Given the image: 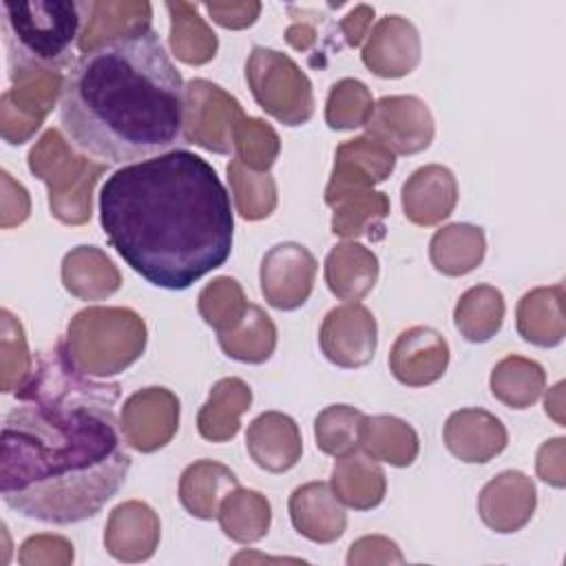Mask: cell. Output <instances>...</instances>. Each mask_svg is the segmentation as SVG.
I'll return each instance as SVG.
<instances>
[{"instance_id":"cell-1","label":"cell","mask_w":566,"mask_h":566,"mask_svg":"<svg viewBox=\"0 0 566 566\" xmlns=\"http://www.w3.org/2000/svg\"><path fill=\"white\" fill-rule=\"evenodd\" d=\"M117 382L77 371L62 345L35 360L15 389L0 442V493L44 524H77L124 486L130 453L115 416Z\"/></svg>"},{"instance_id":"cell-2","label":"cell","mask_w":566,"mask_h":566,"mask_svg":"<svg viewBox=\"0 0 566 566\" xmlns=\"http://www.w3.org/2000/svg\"><path fill=\"white\" fill-rule=\"evenodd\" d=\"M99 223L115 252L164 290L190 287L232 252L230 195L217 170L190 150L142 159L106 177Z\"/></svg>"},{"instance_id":"cell-3","label":"cell","mask_w":566,"mask_h":566,"mask_svg":"<svg viewBox=\"0 0 566 566\" xmlns=\"http://www.w3.org/2000/svg\"><path fill=\"white\" fill-rule=\"evenodd\" d=\"M184 117L186 84L153 29L82 53L62 86V128L108 164L164 155L184 142Z\"/></svg>"},{"instance_id":"cell-4","label":"cell","mask_w":566,"mask_h":566,"mask_svg":"<svg viewBox=\"0 0 566 566\" xmlns=\"http://www.w3.org/2000/svg\"><path fill=\"white\" fill-rule=\"evenodd\" d=\"M0 13L11 80L33 71L57 73L69 64L86 15L77 0H4Z\"/></svg>"},{"instance_id":"cell-5","label":"cell","mask_w":566,"mask_h":566,"mask_svg":"<svg viewBox=\"0 0 566 566\" xmlns=\"http://www.w3.org/2000/svg\"><path fill=\"white\" fill-rule=\"evenodd\" d=\"M60 345L77 371L108 378L144 354L146 325L128 307H86L71 318Z\"/></svg>"},{"instance_id":"cell-6","label":"cell","mask_w":566,"mask_h":566,"mask_svg":"<svg viewBox=\"0 0 566 566\" xmlns=\"http://www.w3.org/2000/svg\"><path fill=\"white\" fill-rule=\"evenodd\" d=\"M29 170L46 184L51 214L77 226L91 217V192L106 164L75 155L60 130L51 128L31 148Z\"/></svg>"},{"instance_id":"cell-7","label":"cell","mask_w":566,"mask_h":566,"mask_svg":"<svg viewBox=\"0 0 566 566\" xmlns=\"http://www.w3.org/2000/svg\"><path fill=\"white\" fill-rule=\"evenodd\" d=\"M245 80L256 104L281 124L301 126L312 119V82L285 53L254 46L245 62Z\"/></svg>"},{"instance_id":"cell-8","label":"cell","mask_w":566,"mask_h":566,"mask_svg":"<svg viewBox=\"0 0 566 566\" xmlns=\"http://www.w3.org/2000/svg\"><path fill=\"white\" fill-rule=\"evenodd\" d=\"M245 119L241 104L221 86L208 80L186 84L184 142L210 153L228 155L234 148L237 126Z\"/></svg>"},{"instance_id":"cell-9","label":"cell","mask_w":566,"mask_h":566,"mask_svg":"<svg viewBox=\"0 0 566 566\" xmlns=\"http://www.w3.org/2000/svg\"><path fill=\"white\" fill-rule=\"evenodd\" d=\"M365 135L394 155H416L431 146L436 124L429 106L416 95H385L374 104Z\"/></svg>"},{"instance_id":"cell-10","label":"cell","mask_w":566,"mask_h":566,"mask_svg":"<svg viewBox=\"0 0 566 566\" xmlns=\"http://www.w3.org/2000/svg\"><path fill=\"white\" fill-rule=\"evenodd\" d=\"M318 263L314 254L294 241L272 245L261 261L259 283L265 301L283 312H292L310 298Z\"/></svg>"},{"instance_id":"cell-11","label":"cell","mask_w":566,"mask_h":566,"mask_svg":"<svg viewBox=\"0 0 566 566\" xmlns=\"http://www.w3.org/2000/svg\"><path fill=\"white\" fill-rule=\"evenodd\" d=\"M318 343L332 365L343 369L365 367L371 363L378 343L376 318L360 303H343L325 314Z\"/></svg>"},{"instance_id":"cell-12","label":"cell","mask_w":566,"mask_h":566,"mask_svg":"<svg viewBox=\"0 0 566 566\" xmlns=\"http://www.w3.org/2000/svg\"><path fill=\"white\" fill-rule=\"evenodd\" d=\"M124 440L142 453L166 447L179 429V398L166 387H146L128 396L122 407Z\"/></svg>"},{"instance_id":"cell-13","label":"cell","mask_w":566,"mask_h":566,"mask_svg":"<svg viewBox=\"0 0 566 566\" xmlns=\"http://www.w3.org/2000/svg\"><path fill=\"white\" fill-rule=\"evenodd\" d=\"M62 86L64 82L55 71H33L13 77V86L2 95L0 104L2 137L9 144H24L40 128Z\"/></svg>"},{"instance_id":"cell-14","label":"cell","mask_w":566,"mask_h":566,"mask_svg":"<svg viewBox=\"0 0 566 566\" xmlns=\"http://www.w3.org/2000/svg\"><path fill=\"white\" fill-rule=\"evenodd\" d=\"M396 166V155L363 135L343 142L336 148L334 168L325 188V203L336 206L343 197L371 190L374 184L385 181Z\"/></svg>"},{"instance_id":"cell-15","label":"cell","mask_w":566,"mask_h":566,"mask_svg":"<svg viewBox=\"0 0 566 566\" xmlns=\"http://www.w3.org/2000/svg\"><path fill=\"white\" fill-rule=\"evenodd\" d=\"M449 367V343L427 325H416L398 334L389 352L394 378L407 387H427L444 376Z\"/></svg>"},{"instance_id":"cell-16","label":"cell","mask_w":566,"mask_h":566,"mask_svg":"<svg viewBox=\"0 0 566 566\" xmlns=\"http://www.w3.org/2000/svg\"><path fill=\"white\" fill-rule=\"evenodd\" d=\"M420 35L413 22L402 15L380 18L363 44L360 60L378 77L409 75L420 62Z\"/></svg>"},{"instance_id":"cell-17","label":"cell","mask_w":566,"mask_h":566,"mask_svg":"<svg viewBox=\"0 0 566 566\" xmlns=\"http://www.w3.org/2000/svg\"><path fill=\"white\" fill-rule=\"evenodd\" d=\"M537 506L533 480L522 471H502L478 495L480 520L495 533H515L526 526Z\"/></svg>"},{"instance_id":"cell-18","label":"cell","mask_w":566,"mask_h":566,"mask_svg":"<svg viewBox=\"0 0 566 566\" xmlns=\"http://www.w3.org/2000/svg\"><path fill=\"white\" fill-rule=\"evenodd\" d=\"M444 447L467 464H484L506 449L509 433L497 416L469 407L453 411L444 422Z\"/></svg>"},{"instance_id":"cell-19","label":"cell","mask_w":566,"mask_h":566,"mask_svg":"<svg viewBox=\"0 0 566 566\" xmlns=\"http://www.w3.org/2000/svg\"><path fill=\"white\" fill-rule=\"evenodd\" d=\"M292 526L316 544L336 542L347 526L345 504L329 482H307L292 491L287 502Z\"/></svg>"},{"instance_id":"cell-20","label":"cell","mask_w":566,"mask_h":566,"mask_svg":"<svg viewBox=\"0 0 566 566\" xmlns=\"http://www.w3.org/2000/svg\"><path fill=\"white\" fill-rule=\"evenodd\" d=\"M245 449L259 469L268 473H285L303 453L298 424L287 413L263 411L245 431Z\"/></svg>"},{"instance_id":"cell-21","label":"cell","mask_w":566,"mask_h":566,"mask_svg":"<svg viewBox=\"0 0 566 566\" xmlns=\"http://www.w3.org/2000/svg\"><path fill=\"white\" fill-rule=\"evenodd\" d=\"M159 544V517L139 500L117 504L106 522L104 546L119 562H144Z\"/></svg>"},{"instance_id":"cell-22","label":"cell","mask_w":566,"mask_h":566,"mask_svg":"<svg viewBox=\"0 0 566 566\" xmlns=\"http://www.w3.org/2000/svg\"><path fill=\"white\" fill-rule=\"evenodd\" d=\"M458 203V181L447 166L427 164L413 170L402 184V210L416 226H436Z\"/></svg>"},{"instance_id":"cell-23","label":"cell","mask_w":566,"mask_h":566,"mask_svg":"<svg viewBox=\"0 0 566 566\" xmlns=\"http://www.w3.org/2000/svg\"><path fill=\"white\" fill-rule=\"evenodd\" d=\"M378 256L356 241L336 243L325 256V283L329 292L345 301L358 303L378 281Z\"/></svg>"},{"instance_id":"cell-24","label":"cell","mask_w":566,"mask_h":566,"mask_svg":"<svg viewBox=\"0 0 566 566\" xmlns=\"http://www.w3.org/2000/svg\"><path fill=\"white\" fill-rule=\"evenodd\" d=\"M84 29L80 51L86 53L104 42L150 31V2H84Z\"/></svg>"},{"instance_id":"cell-25","label":"cell","mask_w":566,"mask_h":566,"mask_svg":"<svg viewBox=\"0 0 566 566\" xmlns=\"http://www.w3.org/2000/svg\"><path fill=\"white\" fill-rule=\"evenodd\" d=\"M64 290L82 301H99L122 285L115 263L95 245H77L62 259Z\"/></svg>"},{"instance_id":"cell-26","label":"cell","mask_w":566,"mask_h":566,"mask_svg":"<svg viewBox=\"0 0 566 566\" xmlns=\"http://www.w3.org/2000/svg\"><path fill=\"white\" fill-rule=\"evenodd\" d=\"M239 486L234 471L214 460H197L188 464L179 478V502L199 520H212L221 500Z\"/></svg>"},{"instance_id":"cell-27","label":"cell","mask_w":566,"mask_h":566,"mask_svg":"<svg viewBox=\"0 0 566 566\" xmlns=\"http://www.w3.org/2000/svg\"><path fill=\"white\" fill-rule=\"evenodd\" d=\"M564 285L535 287L526 292L517 303V332L520 336L537 347H555L564 340L566 325L562 312Z\"/></svg>"},{"instance_id":"cell-28","label":"cell","mask_w":566,"mask_h":566,"mask_svg":"<svg viewBox=\"0 0 566 566\" xmlns=\"http://www.w3.org/2000/svg\"><path fill=\"white\" fill-rule=\"evenodd\" d=\"M252 391L241 378H221L212 385L208 400L197 413L199 436L210 442H226L237 436L241 413L250 409Z\"/></svg>"},{"instance_id":"cell-29","label":"cell","mask_w":566,"mask_h":566,"mask_svg":"<svg viewBox=\"0 0 566 566\" xmlns=\"http://www.w3.org/2000/svg\"><path fill=\"white\" fill-rule=\"evenodd\" d=\"M338 500L354 511L376 509L385 500L387 480L385 471L369 455H358L356 451L336 458L329 480Z\"/></svg>"},{"instance_id":"cell-30","label":"cell","mask_w":566,"mask_h":566,"mask_svg":"<svg viewBox=\"0 0 566 566\" xmlns=\"http://www.w3.org/2000/svg\"><path fill=\"white\" fill-rule=\"evenodd\" d=\"M358 447L376 462L409 467L418 458L420 440L413 427L396 416H365Z\"/></svg>"},{"instance_id":"cell-31","label":"cell","mask_w":566,"mask_h":566,"mask_svg":"<svg viewBox=\"0 0 566 566\" xmlns=\"http://www.w3.org/2000/svg\"><path fill=\"white\" fill-rule=\"evenodd\" d=\"M486 252L484 230L471 223H451L440 228L429 243V259L444 276L473 272Z\"/></svg>"},{"instance_id":"cell-32","label":"cell","mask_w":566,"mask_h":566,"mask_svg":"<svg viewBox=\"0 0 566 566\" xmlns=\"http://www.w3.org/2000/svg\"><path fill=\"white\" fill-rule=\"evenodd\" d=\"M217 517L226 537L237 544H254L268 535L272 509L263 493L237 486L221 500Z\"/></svg>"},{"instance_id":"cell-33","label":"cell","mask_w":566,"mask_h":566,"mask_svg":"<svg viewBox=\"0 0 566 566\" xmlns=\"http://www.w3.org/2000/svg\"><path fill=\"white\" fill-rule=\"evenodd\" d=\"M504 296L497 287L480 283L469 287L455 303L453 323L460 336L469 343L491 340L504 321Z\"/></svg>"},{"instance_id":"cell-34","label":"cell","mask_w":566,"mask_h":566,"mask_svg":"<svg viewBox=\"0 0 566 566\" xmlns=\"http://www.w3.org/2000/svg\"><path fill=\"white\" fill-rule=\"evenodd\" d=\"M491 394L511 409L531 407L546 387V371L537 360L524 356L502 358L489 378Z\"/></svg>"},{"instance_id":"cell-35","label":"cell","mask_w":566,"mask_h":566,"mask_svg":"<svg viewBox=\"0 0 566 566\" xmlns=\"http://www.w3.org/2000/svg\"><path fill=\"white\" fill-rule=\"evenodd\" d=\"M166 9L170 13V49L172 53L186 62V64H206L217 53V35L214 31L203 22V18L197 11V4L192 2H166Z\"/></svg>"},{"instance_id":"cell-36","label":"cell","mask_w":566,"mask_h":566,"mask_svg":"<svg viewBox=\"0 0 566 566\" xmlns=\"http://www.w3.org/2000/svg\"><path fill=\"white\" fill-rule=\"evenodd\" d=\"M217 340L226 356L241 363L261 365L274 354L276 327L259 305L248 303V310L239 325L230 332H219Z\"/></svg>"},{"instance_id":"cell-37","label":"cell","mask_w":566,"mask_h":566,"mask_svg":"<svg viewBox=\"0 0 566 566\" xmlns=\"http://www.w3.org/2000/svg\"><path fill=\"white\" fill-rule=\"evenodd\" d=\"M332 214V232L345 239L354 237H371L374 230L385 234L382 219L389 214V199L385 192L363 190L356 195L343 197Z\"/></svg>"},{"instance_id":"cell-38","label":"cell","mask_w":566,"mask_h":566,"mask_svg":"<svg viewBox=\"0 0 566 566\" xmlns=\"http://www.w3.org/2000/svg\"><path fill=\"white\" fill-rule=\"evenodd\" d=\"M365 413L352 405H329L314 420L316 447L332 455L343 458L358 449L360 427Z\"/></svg>"},{"instance_id":"cell-39","label":"cell","mask_w":566,"mask_h":566,"mask_svg":"<svg viewBox=\"0 0 566 566\" xmlns=\"http://www.w3.org/2000/svg\"><path fill=\"white\" fill-rule=\"evenodd\" d=\"M228 179L234 195L237 212L248 221H259L276 208V184L270 172H256L239 159L228 164Z\"/></svg>"},{"instance_id":"cell-40","label":"cell","mask_w":566,"mask_h":566,"mask_svg":"<svg viewBox=\"0 0 566 566\" xmlns=\"http://www.w3.org/2000/svg\"><path fill=\"white\" fill-rule=\"evenodd\" d=\"M374 97L369 88L354 77L338 80L327 95L325 122L332 130H354L369 122L374 113Z\"/></svg>"},{"instance_id":"cell-41","label":"cell","mask_w":566,"mask_h":566,"mask_svg":"<svg viewBox=\"0 0 566 566\" xmlns=\"http://www.w3.org/2000/svg\"><path fill=\"white\" fill-rule=\"evenodd\" d=\"M197 310L206 325L214 327L219 334L230 332L232 327L239 325L248 310V301L239 281L230 276H219L199 292Z\"/></svg>"},{"instance_id":"cell-42","label":"cell","mask_w":566,"mask_h":566,"mask_svg":"<svg viewBox=\"0 0 566 566\" xmlns=\"http://www.w3.org/2000/svg\"><path fill=\"white\" fill-rule=\"evenodd\" d=\"M234 150L237 159L256 172H268L272 164L279 157L281 142L276 130L259 119V117H245L234 133Z\"/></svg>"},{"instance_id":"cell-43","label":"cell","mask_w":566,"mask_h":566,"mask_svg":"<svg viewBox=\"0 0 566 566\" xmlns=\"http://www.w3.org/2000/svg\"><path fill=\"white\" fill-rule=\"evenodd\" d=\"M31 369L22 325L9 310H2V391H15Z\"/></svg>"},{"instance_id":"cell-44","label":"cell","mask_w":566,"mask_h":566,"mask_svg":"<svg viewBox=\"0 0 566 566\" xmlns=\"http://www.w3.org/2000/svg\"><path fill=\"white\" fill-rule=\"evenodd\" d=\"M203 9L223 29H245L256 22L261 13V2H203Z\"/></svg>"},{"instance_id":"cell-45","label":"cell","mask_w":566,"mask_h":566,"mask_svg":"<svg viewBox=\"0 0 566 566\" xmlns=\"http://www.w3.org/2000/svg\"><path fill=\"white\" fill-rule=\"evenodd\" d=\"M564 438L546 440L537 451V473L544 482L562 489L566 484L564 478Z\"/></svg>"},{"instance_id":"cell-46","label":"cell","mask_w":566,"mask_h":566,"mask_svg":"<svg viewBox=\"0 0 566 566\" xmlns=\"http://www.w3.org/2000/svg\"><path fill=\"white\" fill-rule=\"evenodd\" d=\"M374 20V7L369 4H356L340 22L338 29L349 46H360V42L369 35Z\"/></svg>"},{"instance_id":"cell-47","label":"cell","mask_w":566,"mask_h":566,"mask_svg":"<svg viewBox=\"0 0 566 566\" xmlns=\"http://www.w3.org/2000/svg\"><path fill=\"white\" fill-rule=\"evenodd\" d=\"M285 40H287V44L294 46L296 51H307V49L316 42V31H314L312 24L294 22L292 27H287Z\"/></svg>"}]
</instances>
